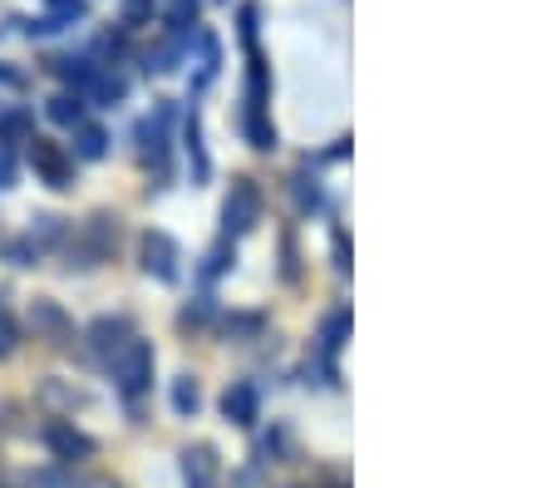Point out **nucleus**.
I'll return each instance as SVG.
<instances>
[{"mask_svg": "<svg viewBox=\"0 0 556 488\" xmlns=\"http://www.w3.org/2000/svg\"><path fill=\"white\" fill-rule=\"evenodd\" d=\"M5 336H11V330H5V321H0V351H5V346H11V340H5Z\"/></svg>", "mask_w": 556, "mask_h": 488, "instance_id": "f257e3e1", "label": "nucleus"}]
</instances>
